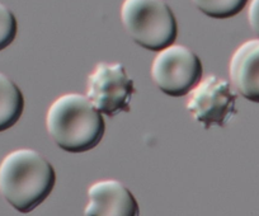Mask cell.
Here are the masks:
<instances>
[{
	"instance_id": "6da1fadb",
	"label": "cell",
	"mask_w": 259,
	"mask_h": 216,
	"mask_svg": "<svg viewBox=\"0 0 259 216\" xmlns=\"http://www.w3.org/2000/svg\"><path fill=\"white\" fill-rule=\"evenodd\" d=\"M55 183L51 163L32 149L12 151L0 163V195L22 213L38 207L51 195Z\"/></svg>"
},
{
	"instance_id": "7a4b0ae2",
	"label": "cell",
	"mask_w": 259,
	"mask_h": 216,
	"mask_svg": "<svg viewBox=\"0 0 259 216\" xmlns=\"http://www.w3.org/2000/svg\"><path fill=\"white\" fill-rule=\"evenodd\" d=\"M46 128L61 150L78 154L87 153L101 143L106 123L88 97L68 93L55 99L50 106Z\"/></svg>"
},
{
	"instance_id": "3957f363",
	"label": "cell",
	"mask_w": 259,
	"mask_h": 216,
	"mask_svg": "<svg viewBox=\"0 0 259 216\" xmlns=\"http://www.w3.org/2000/svg\"><path fill=\"white\" fill-rule=\"evenodd\" d=\"M121 21L133 41L149 51L166 49L178 36L176 16L164 0H124Z\"/></svg>"
},
{
	"instance_id": "277c9868",
	"label": "cell",
	"mask_w": 259,
	"mask_h": 216,
	"mask_svg": "<svg viewBox=\"0 0 259 216\" xmlns=\"http://www.w3.org/2000/svg\"><path fill=\"white\" fill-rule=\"evenodd\" d=\"M201 59L183 45H170L158 52L151 65L155 85L169 97L187 96L201 81Z\"/></svg>"
},
{
	"instance_id": "5b68a950",
	"label": "cell",
	"mask_w": 259,
	"mask_h": 216,
	"mask_svg": "<svg viewBox=\"0 0 259 216\" xmlns=\"http://www.w3.org/2000/svg\"><path fill=\"white\" fill-rule=\"evenodd\" d=\"M236 98L230 81L210 75L189 92L187 110L206 130L212 126L224 127L238 113Z\"/></svg>"
},
{
	"instance_id": "8992f818",
	"label": "cell",
	"mask_w": 259,
	"mask_h": 216,
	"mask_svg": "<svg viewBox=\"0 0 259 216\" xmlns=\"http://www.w3.org/2000/svg\"><path fill=\"white\" fill-rule=\"evenodd\" d=\"M135 93L133 79L122 64L99 63L88 75L87 97L102 115L130 112V102Z\"/></svg>"
},
{
	"instance_id": "52a82bcc",
	"label": "cell",
	"mask_w": 259,
	"mask_h": 216,
	"mask_svg": "<svg viewBox=\"0 0 259 216\" xmlns=\"http://www.w3.org/2000/svg\"><path fill=\"white\" fill-rule=\"evenodd\" d=\"M87 216H136L140 212L138 201L131 191L116 180H103L88 188Z\"/></svg>"
},
{
	"instance_id": "ba28073f",
	"label": "cell",
	"mask_w": 259,
	"mask_h": 216,
	"mask_svg": "<svg viewBox=\"0 0 259 216\" xmlns=\"http://www.w3.org/2000/svg\"><path fill=\"white\" fill-rule=\"evenodd\" d=\"M229 74L234 89L241 97L259 103V38L249 39L236 49Z\"/></svg>"
},
{
	"instance_id": "9c48e42d",
	"label": "cell",
	"mask_w": 259,
	"mask_h": 216,
	"mask_svg": "<svg viewBox=\"0 0 259 216\" xmlns=\"http://www.w3.org/2000/svg\"><path fill=\"white\" fill-rule=\"evenodd\" d=\"M24 110V97L19 87L0 73V133L13 127Z\"/></svg>"
},
{
	"instance_id": "30bf717a",
	"label": "cell",
	"mask_w": 259,
	"mask_h": 216,
	"mask_svg": "<svg viewBox=\"0 0 259 216\" xmlns=\"http://www.w3.org/2000/svg\"><path fill=\"white\" fill-rule=\"evenodd\" d=\"M205 16L213 19H229L238 16L249 0H191Z\"/></svg>"
},
{
	"instance_id": "8fae6325",
	"label": "cell",
	"mask_w": 259,
	"mask_h": 216,
	"mask_svg": "<svg viewBox=\"0 0 259 216\" xmlns=\"http://www.w3.org/2000/svg\"><path fill=\"white\" fill-rule=\"evenodd\" d=\"M18 33V22L13 12L0 3V51L9 46Z\"/></svg>"
},
{
	"instance_id": "7c38bea8",
	"label": "cell",
	"mask_w": 259,
	"mask_h": 216,
	"mask_svg": "<svg viewBox=\"0 0 259 216\" xmlns=\"http://www.w3.org/2000/svg\"><path fill=\"white\" fill-rule=\"evenodd\" d=\"M248 21L251 31L259 38V0H251L248 8Z\"/></svg>"
}]
</instances>
